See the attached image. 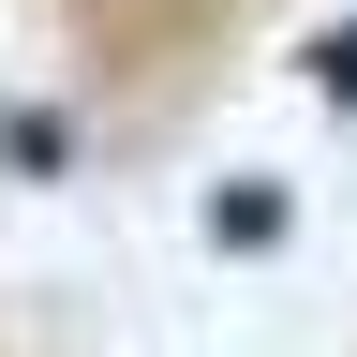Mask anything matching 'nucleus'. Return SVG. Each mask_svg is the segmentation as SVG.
<instances>
[{
  "label": "nucleus",
  "mask_w": 357,
  "mask_h": 357,
  "mask_svg": "<svg viewBox=\"0 0 357 357\" xmlns=\"http://www.w3.org/2000/svg\"><path fill=\"white\" fill-rule=\"evenodd\" d=\"M312 89H328V105H357V30H328V45H312Z\"/></svg>",
  "instance_id": "nucleus-2"
},
{
  "label": "nucleus",
  "mask_w": 357,
  "mask_h": 357,
  "mask_svg": "<svg viewBox=\"0 0 357 357\" xmlns=\"http://www.w3.org/2000/svg\"><path fill=\"white\" fill-rule=\"evenodd\" d=\"M208 238H223V253H268V238H283V194H268V178L208 194Z\"/></svg>",
  "instance_id": "nucleus-1"
}]
</instances>
